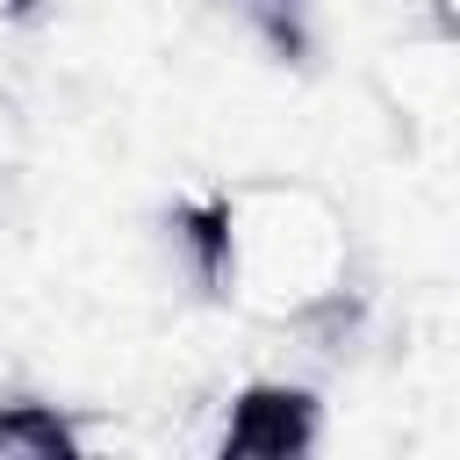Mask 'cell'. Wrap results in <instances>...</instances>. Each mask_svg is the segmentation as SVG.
I'll use <instances>...</instances> for the list:
<instances>
[{
    "instance_id": "cell-3",
    "label": "cell",
    "mask_w": 460,
    "mask_h": 460,
    "mask_svg": "<svg viewBox=\"0 0 460 460\" xmlns=\"http://www.w3.org/2000/svg\"><path fill=\"white\" fill-rule=\"evenodd\" d=\"M0 453L7 460H72L79 453V424L58 402L14 395V402H0Z\"/></svg>"
},
{
    "instance_id": "cell-4",
    "label": "cell",
    "mask_w": 460,
    "mask_h": 460,
    "mask_svg": "<svg viewBox=\"0 0 460 460\" xmlns=\"http://www.w3.org/2000/svg\"><path fill=\"white\" fill-rule=\"evenodd\" d=\"M252 7V22L266 29V43L280 50V58H302L309 50V29H302V0H244Z\"/></svg>"
},
{
    "instance_id": "cell-2",
    "label": "cell",
    "mask_w": 460,
    "mask_h": 460,
    "mask_svg": "<svg viewBox=\"0 0 460 460\" xmlns=\"http://www.w3.org/2000/svg\"><path fill=\"white\" fill-rule=\"evenodd\" d=\"M172 230H180V252H187L194 280H201V288H223V280H230V252H237V208H230L223 194L180 201V208H172Z\"/></svg>"
},
{
    "instance_id": "cell-1",
    "label": "cell",
    "mask_w": 460,
    "mask_h": 460,
    "mask_svg": "<svg viewBox=\"0 0 460 460\" xmlns=\"http://www.w3.org/2000/svg\"><path fill=\"white\" fill-rule=\"evenodd\" d=\"M316 446V395L295 381H252L230 402L223 460H302Z\"/></svg>"
}]
</instances>
